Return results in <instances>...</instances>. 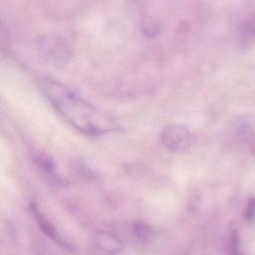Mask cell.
Here are the masks:
<instances>
[{
	"instance_id": "obj_1",
	"label": "cell",
	"mask_w": 255,
	"mask_h": 255,
	"mask_svg": "<svg viewBox=\"0 0 255 255\" xmlns=\"http://www.w3.org/2000/svg\"><path fill=\"white\" fill-rule=\"evenodd\" d=\"M42 88L54 108L78 130L98 135L113 129V125L95 107L66 85L46 79Z\"/></svg>"
},
{
	"instance_id": "obj_6",
	"label": "cell",
	"mask_w": 255,
	"mask_h": 255,
	"mask_svg": "<svg viewBox=\"0 0 255 255\" xmlns=\"http://www.w3.org/2000/svg\"><path fill=\"white\" fill-rule=\"evenodd\" d=\"M141 32L146 37H154L159 32V25L151 17H146L141 22Z\"/></svg>"
},
{
	"instance_id": "obj_4",
	"label": "cell",
	"mask_w": 255,
	"mask_h": 255,
	"mask_svg": "<svg viewBox=\"0 0 255 255\" xmlns=\"http://www.w3.org/2000/svg\"><path fill=\"white\" fill-rule=\"evenodd\" d=\"M238 44L244 49L255 42V12L244 19L238 27Z\"/></svg>"
},
{
	"instance_id": "obj_5",
	"label": "cell",
	"mask_w": 255,
	"mask_h": 255,
	"mask_svg": "<svg viewBox=\"0 0 255 255\" xmlns=\"http://www.w3.org/2000/svg\"><path fill=\"white\" fill-rule=\"evenodd\" d=\"M96 243L101 249L110 253H117L122 247L121 243L116 238L108 234H98L96 237Z\"/></svg>"
},
{
	"instance_id": "obj_3",
	"label": "cell",
	"mask_w": 255,
	"mask_h": 255,
	"mask_svg": "<svg viewBox=\"0 0 255 255\" xmlns=\"http://www.w3.org/2000/svg\"><path fill=\"white\" fill-rule=\"evenodd\" d=\"M39 50L52 60H66L70 57V49L67 44L60 38L53 36H44L39 38L37 43Z\"/></svg>"
},
{
	"instance_id": "obj_2",
	"label": "cell",
	"mask_w": 255,
	"mask_h": 255,
	"mask_svg": "<svg viewBox=\"0 0 255 255\" xmlns=\"http://www.w3.org/2000/svg\"><path fill=\"white\" fill-rule=\"evenodd\" d=\"M162 144L172 151H183L191 143V133L183 126L170 125L166 127L160 134Z\"/></svg>"
}]
</instances>
